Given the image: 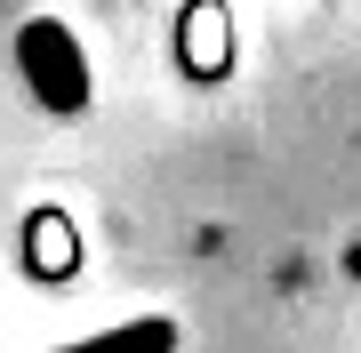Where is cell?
Returning <instances> with one entry per match:
<instances>
[{"label":"cell","mask_w":361,"mask_h":353,"mask_svg":"<svg viewBox=\"0 0 361 353\" xmlns=\"http://www.w3.org/2000/svg\"><path fill=\"white\" fill-rule=\"evenodd\" d=\"M16 73H25V89L49 113H80L89 105V56H80L73 25H56V16H25L16 25Z\"/></svg>","instance_id":"1"},{"label":"cell","mask_w":361,"mask_h":353,"mask_svg":"<svg viewBox=\"0 0 361 353\" xmlns=\"http://www.w3.org/2000/svg\"><path fill=\"white\" fill-rule=\"evenodd\" d=\"M40 353H177V321L145 314V321L97 329V337H73V345H40Z\"/></svg>","instance_id":"2"}]
</instances>
